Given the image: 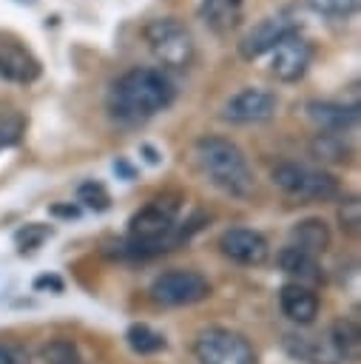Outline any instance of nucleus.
<instances>
[{
    "label": "nucleus",
    "mask_w": 361,
    "mask_h": 364,
    "mask_svg": "<svg viewBox=\"0 0 361 364\" xmlns=\"http://www.w3.org/2000/svg\"><path fill=\"white\" fill-rule=\"evenodd\" d=\"M40 361L43 364H82V355L71 338H51L48 344H43Z\"/></svg>",
    "instance_id": "nucleus-21"
},
{
    "label": "nucleus",
    "mask_w": 361,
    "mask_h": 364,
    "mask_svg": "<svg viewBox=\"0 0 361 364\" xmlns=\"http://www.w3.org/2000/svg\"><path fill=\"white\" fill-rule=\"evenodd\" d=\"M26 134V117L20 111H3L0 114V148H11Z\"/></svg>",
    "instance_id": "nucleus-23"
},
{
    "label": "nucleus",
    "mask_w": 361,
    "mask_h": 364,
    "mask_svg": "<svg viewBox=\"0 0 361 364\" xmlns=\"http://www.w3.org/2000/svg\"><path fill=\"white\" fill-rule=\"evenodd\" d=\"M139 154L145 156V162H148V165H159V162H162L159 151H156L153 145H148V142H142V145H139Z\"/></svg>",
    "instance_id": "nucleus-30"
},
{
    "label": "nucleus",
    "mask_w": 361,
    "mask_h": 364,
    "mask_svg": "<svg viewBox=\"0 0 361 364\" xmlns=\"http://www.w3.org/2000/svg\"><path fill=\"white\" fill-rule=\"evenodd\" d=\"M193 355L199 364H259L253 344L230 327H205L193 338Z\"/></svg>",
    "instance_id": "nucleus-5"
},
{
    "label": "nucleus",
    "mask_w": 361,
    "mask_h": 364,
    "mask_svg": "<svg viewBox=\"0 0 361 364\" xmlns=\"http://www.w3.org/2000/svg\"><path fill=\"white\" fill-rule=\"evenodd\" d=\"M290 31H298V23H296L290 14H284V11H279V14H267V17L256 20V23L239 37V43H236V54H239L242 60L253 63V60L270 54V51L276 48V43H279L281 37H287Z\"/></svg>",
    "instance_id": "nucleus-8"
},
{
    "label": "nucleus",
    "mask_w": 361,
    "mask_h": 364,
    "mask_svg": "<svg viewBox=\"0 0 361 364\" xmlns=\"http://www.w3.org/2000/svg\"><path fill=\"white\" fill-rule=\"evenodd\" d=\"M17 3H20V6H34L37 0H17Z\"/></svg>",
    "instance_id": "nucleus-32"
},
{
    "label": "nucleus",
    "mask_w": 361,
    "mask_h": 364,
    "mask_svg": "<svg viewBox=\"0 0 361 364\" xmlns=\"http://www.w3.org/2000/svg\"><path fill=\"white\" fill-rule=\"evenodd\" d=\"M276 262H279V267H281V273H287V276H293L298 284H318L321 282V264H318V256H313V253H307V250H301V247H293V245H284L281 250H279V256H276Z\"/></svg>",
    "instance_id": "nucleus-17"
},
{
    "label": "nucleus",
    "mask_w": 361,
    "mask_h": 364,
    "mask_svg": "<svg viewBox=\"0 0 361 364\" xmlns=\"http://www.w3.org/2000/svg\"><path fill=\"white\" fill-rule=\"evenodd\" d=\"M270 179L279 191H284L293 199L301 202H330L341 193V182L324 171V168H313V165H301V162H279L270 171Z\"/></svg>",
    "instance_id": "nucleus-4"
},
{
    "label": "nucleus",
    "mask_w": 361,
    "mask_h": 364,
    "mask_svg": "<svg viewBox=\"0 0 361 364\" xmlns=\"http://www.w3.org/2000/svg\"><path fill=\"white\" fill-rule=\"evenodd\" d=\"M219 250L225 259L244 264V267H259L270 259V245L264 233L253 228H227L219 236Z\"/></svg>",
    "instance_id": "nucleus-11"
},
{
    "label": "nucleus",
    "mask_w": 361,
    "mask_h": 364,
    "mask_svg": "<svg viewBox=\"0 0 361 364\" xmlns=\"http://www.w3.org/2000/svg\"><path fill=\"white\" fill-rule=\"evenodd\" d=\"M279 111V97L262 85H244L230 94L222 105V119L233 125H256L273 119Z\"/></svg>",
    "instance_id": "nucleus-7"
},
{
    "label": "nucleus",
    "mask_w": 361,
    "mask_h": 364,
    "mask_svg": "<svg viewBox=\"0 0 361 364\" xmlns=\"http://www.w3.org/2000/svg\"><path fill=\"white\" fill-rule=\"evenodd\" d=\"M151 299L162 307H188V304H196V301H205L213 287L208 282V276H202L199 270H190V267H173V270H165L159 273L153 282H151Z\"/></svg>",
    "instance_id": "nucleus-6"
},
{
    "label": "nucleus",
    "mask_w": 361,
    "mask_h": 364,
    "mask_svg": "<svg viewBox=\"0 0 361 364\" xmlns=\"http://www.w3.org/2000/svg\"><path fill=\"white\" fill-rule=\"evenodd\" d=\"M193 156L205 179L225 196L247 199L256 191V173L233 139L222 134H202L193 142Z\"/></svg>",
    "instance_id": "nucleus-2"
},
{
    "label": "nucleus",
    "mask_w": 361,
    "mask_h": 364,
    "mask_svg": "<svg viewBox=\"0 0 361 364\" xmlns=\"http://www.w3.org/2000/svg\"><path fill=\"white\" fill-rule=\"evenodd\" d=\"M0 77L6 82L31 85L43 77V63L20 37L0 34Z\"/></svg>",
    "instance_id": "nucleus-10"
},
{
    "label": "nucleus",
    "mask_w": 361,
    "mask_h": 364,
    "mask_svg": "<svg viewBox=\"0 0 361 364\" xmlns=\"http://www.w3.org/2000/svg\"><path fill=\"white\" fill-rule=\"evenodd\" d=\"M307 154L321 162V165H347L352 159V145L347 139V134H327L318 131L310 142H307Z\"/></svg>",
    "instance_id": "nucleus-18"
},
{
    "label": "nucleus",
    "mask_w": 361,
    "mask_h": 364,
    "mask_svg": "<svg viewBox=\"0 0 361 364\" xmlns=\"http://www.w3.org/2000/svg\"><path fill=\"white\" fill-rule=\"evenodd\" d=\"M330 242H333V233H330V225H327L321 216L298 219V222L290 228V233H287V245L301 247V250H307V253H313V256L327 253Z\"/></svg>",
    "instance_id": "nucleus-16"
},
{
    "label": "nucleus",
    "mask_w": 361,
    "mask_h": 364,
    "mask_svg": "<svg viewBox=\"0 0 361 364\" xmlns=\"http://www.w3.org/2000/svg\"><path fill=\"white\" fill-rule=\"evenodd\" d=\"M333 350L338 353V358L344 364H355L361 358V330L352 318H338L330 324V333H327Z\"/></svg>",
    "instance_id": "nucleus-19"
},
{
    "label": "nucleus",
    "mask_w": 361,
    "mask_h": 364,
    "mask_svg": "<svg viewBox=\"0 0 361 364\" xmlns=\"http://www.w3.org/2000/svg\"><path fill=\"white\" fill-rule=\"evenodd\" d=\"M77 202H82L85 208L102 213V210L111 208V193H108V188H105L99 179H85V182H80V188H77Z\"/></svg>",
    "instance_id": "nucleus-22"
},
{
    "label": "nucleus",
    "mask_w": 361,
    "mask_h": 364,
    "mask_svg": "<svg viewBox=\"0 0 361 364\" xmlns=\"http://www.w3.org/2000/svg\"><path fill=\"white\" fill-rule=\"evenodd\" d=\"M316 6V11H321L324 17H335V20H347L358 11V0H310Z\"/></svg>",
    "instance_id": "nucleus-26"
},
{
    "label": "nucleus",
    "mask_w": 361,
    "mask_h": 364,
    "mask_svg": "<svg viewBox=\"0 0 361 364\" xmlns=\"http://www.w3.org/2000/svg\"><path fill=\"white\" fill-rule=\"evenodd\" d=\"M0 364H23V350L9 341H0Z\"/></svg>",
    "instance_id": "nucleus-27"
},
{
    "label": "nucleus",
    "mask_w": 361,
    "mask_h": 364,
    "mask_svg": "<svg viewBox=\"0 0 361 364\" xmlns=\"http://www.w3.org/2000/svg\"><path fill=\"white\" fill-rule=\"evenodd\" d=\"M125 341H128V347H131L134 353H139V355H153V353L165 350V344H168L165 336L156 333V330L148 327V324H131L128 333H125Z\"/></svg>",
    "instance_id": "nucleus-20"
},
{
    "label": "nucleus",
    "mask_w": 361,
    "mask_h": 364,
    "mask_svg": "<svg viewBox=\"0 0 361 364\" xmlns=\"http://www.w3.org/2000/svg\"><path fill=\"white\" fill-rule=\"evenodd\" d=\"M304 114L316 122L318 131L327 134H347L358 125V105L335 102V100H307Z\"/></svg>",
    "instance_id": "nucleus-12"
},
{
    "label": "nucleus",
    "mask_w": 361,
    "mask_h": 364,
    "mask_svg": "<svg viewBox=\"0 0 361 364\" xmlns=\"http://www.w3.org/2000/svg\"><path fill=\"white\" fill-rule=\"evenodd\" d=\"M142 40L162 68H188L193 63L196 40L179 17H151L142 26Z\"/></svg>",
    "instance_id": "nucleus-3"
},
{
    "label": "nucleus",
    "mask_w": 361,
    "mask_h": 364,
    "mask_svg": "<svg viewBox=\"0 0 361 364\" xmlns=\"http://www.w3.org/2000/svg\"><path fill=\"white\" fill-rule=\"evenodd\" d=\"M34 287H37V290H40V287H51V290L60 293V290H63V279L54 276V273H48V276H40V279L34 282Z\"/></svg>",
    "instance_id": "nucleus-29"
},
{
    "label": "nucleus",
    "mask_w": 361,
    "mask_h": 364,
    "mask_svg": "<svg viewBox=\"0 0 361 364\" xmlns=\"http://www.w3.org/2000/svg\"><path fill=\"white\" fill-rule=\"evenodd\" d=\"M176 100L173 80L153 65H134L122 71L105 91V111L122 128H139Z\"/></svg>",
    "instance_id": "nucleus-1"
},
{
    "label": "nucleus",
    "mask_w": 361,
    "mask_h": 364,
    "mask_svg": "<svg viewBox=\"0 0 361 364\" xmlns=\"http://www.w3.org/2000/svg\"><path fill=\"white\" fill-rule=\"evenodd\" d=\"M199 20L216 37H227L244 20V0H202L199 3Z\"/></svg>",
    "instance_id": "nucleus-14"
},
{
    "label": "nucleus",
    "mask_w": 361,
    "mask_h": 364,
    "mask_svg": "<svg viewBox=\"0 0 361 364\" xmlns=\"http://www.w3.org/2000/svg\"><path fill=\"white\" fill-rule=\"evenodd\" d=\"M114 171H117V173H122V176H125V182H131V179L136 176V171H134V168L128 165V159H122V156H117V159H114Z\"/></svg>",
    "instance_id": "nucleus-31"
},
{
    "label": "nucleus",
    "mask_w": 361,
    "mask_h": 364,
    "mask_svg": "<svg viewBox=\"0 0 361 364\" xmlns=\"http://www.w3.org/2000/svg\"><path fill=\"white\" fill-rule=\"evenodd\" d=\"M54 230L48 228V225H40V222H28V225H23L17 233H14V242L23 247V250H34V247H40L48 236H51Z\"/></svg>",
    "instance_id": "nucleus-25"
},
{
    "label": "nucleus",
    "mask_w": 361,
    "mask_h": 364,
    "mask_svg": "<svg viewBox=\"0 0 361 364\" xmlns=\"http://www.w3.org/2000/svg\"><path fill=\"white\" fill-rule=\"evenodd\" d=\"M316 48L301 31H290L270 51V74L279 82H298L313 65Z\"/></svg>",
    "instance_id": "nucleus-9"
},
{
    "label": "nucleus",
    "mask_w": 361,
    "mask_h": 364,
    "mask_svg": "<svg viewBox=\"0 0 361 364\" xmlns=\"http://www.w3.org/2000/svg\"><path fill=\"white\" fill-rule=\"evenodd\" d=\"M48 213H51V216H60V219H77V216H80V205H74V202H60V205H51Z\"/></svg>",
    "instance_id": "nucleus-28"
},
{
    "label": "nucleus",
    "mask_w": 361,
    "mask_h": 364,
    "mask_svg": "<svg viewBox=\"0 0 361 364\" xmlns=\"http://www.w3.org/2000/svg\"><path fill=\"white\" fill-rule=\"evenodd\" d=\"M279 307H281V313L293 324H301L304 327V324H313L316 321L321 301H318V296H316L313 287L298 284V282H287L279 290Z\"/></svg>",
    "instance_id": "nucleus-13"
},
{
    "label": "nucleus",
    "mask_w": 361,
    "mask_h": 364,
    "mask_svg": "<svg viewBox=\"0 0 361 364\" xmlns=\"http://www.w3.org/2000/svg\"><path fill=\"white\" fill-rule=\"evenodd\" d=\"M284 350L304 361V364H344L338 358V353L333 350L327 336H304V333H287L284 336Z\"/></svg>",
    "instance_id": "nucleus-15"
},
{
    "label": "nucleus",
    "mask_w": 361,
    "mask_h": 364,
    "mask_svg": "<svg viewBox=\"0 0 361 364\" xmlns=\"http://www.w3.org/2000/svg\"><path fill=\"white\" fill-rule=\"evenodd\" d=\"M335 219H338V228H341L344 233L355 236L358 228H361V202H358V196L341 199V202H338V210H335Z\"/></svg>",
    "instance_id": "nucleus-24"
}]
</instances>
